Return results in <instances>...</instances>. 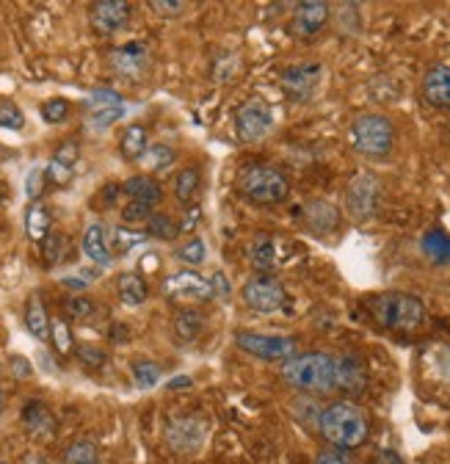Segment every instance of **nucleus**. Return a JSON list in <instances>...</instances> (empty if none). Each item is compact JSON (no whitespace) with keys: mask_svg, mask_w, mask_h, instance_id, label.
<instances>
[{"mask_svg":"<svg viewBox=\"0 0 450 464\" xmlns=\"http://www.w3.org/2000/svg\"><path fill=\"white\" fill-rule=\"evenodd\" d=\"M199 191H202V169L194 166V163L180 166V169L175 171V180H172V194H175V199H177L183 208H191V205L196 202Z\"/></svg>","mask_w":450,"mask_h":464,"instance_id":"nucleus-22","label":"nucleus"},{"mask_svg":"<svg viewBox=\"0 0 450 464\" xmlns=\"http://www.w3.org/2000/svg\"><path fill=\"white\" fill-rule=\"evenodd\" d=\"M149 150V130L141 122H130L120 136V155L130 163H139Z\"/></svg>","mask_w":450,"mask_h":464,"instance_id":"nucleus-26","label":"nucleus"},{"mask_svg":"<svg viewBox=\"0 0 450 464\" xmlns=\"http://www.w3.org/2000/svg\"><path fill=\"white\" fill-rule=\"evenodd\" d=\"M62 285H64V287H70L72 294H83V290H86V287H89L91 282H89V279H75V276H64V279H62Z\"/></svg>","mask_w":450,"mask_h":464,"instance_id":"nucleus-54","label":"nucleus"},{"mask_svg":"<svg viewBox=\"0 0 450 464\" xmlns=\"http://www.w3.org/2000/svg\"><path fill=\"white\" fill-rule=\"evenodd\" d=\"M210 282H213V299L227 302V296H230V285H227V276H224L221 271H215V274L210 276Z\"/></svg>","mask_w":450,"mask_h":464,"instance_id":"nucleus-49","label":"nucleus"},{"mask_svg":"<svg viewBox=\"0 0 450 464\" xmlns=\"http://www.w3.org/2000/svg\"><path fill=\"white\" fill-rule=\"evenodd\" d=\"M75 357L81 360V365L94 368V371L105 368V362H108V352L97 343H78L75 345Z\"/></svg>","mask_w":450,"mask_h":464,"instance_id":"nucleus-40","label":"nucleus"},{"mask_svg":"<svg viewBox=\"0 0 450 464\" xmlns=\"http://www.w3.org/2000/svg\"><path fill=\"white\" fill-rule=\"evenodd\" d=\"M420 97L434 111H450V64H431L423 72Z\"/></svg>","mask_w":450,"mask_h":464,"instance_id":"nucleus-19","label":"nucleus"},{"mask_svg":"<svg viewBox=\"0 0 450 464\" xmlns=\"http://www.w3.org/2000/svg\"><path fill=\"white\" fill-rule=\"evenodd\" d=\"M130 379L139 390H152L160 382V365L147 357H136L130 362Z\"/></svg>","mask_w":450,"mask_h":464,"instance_id":"nucleus-34","label":"nucleus"},{"mask_svg":"<svg viewBox=\"0 0 450 464\" xmlns=\"http://www.w3.org/2000/svg\"><path fill=\"white\" fill-rule=\"evenodd\" d=\"M50 343L62 357L75 352V334H72V326H70V321L64 315L50 318Z\"/></svg>","mask_w":450,"mask_h":464,"instance_id":"nucleus-32","label":"nucleus"},{"mask_svg":"<svg viewBox=\"0 0 450 464\" xmlns=\"http://www.w3.org/2000/svg\"><path fill=\"white\" fill-rule=\"evenodd\" d=\"M282 382L299 395L323 398L337 392V354L331 352H302L279 365Z\"/></svg>","mask_w":450,"mask_h":464,"instance_id":"nucleus-1","label":"nucleus"},{"mask_svg":"<svg viewBox=\"0 0 450 464\" xmlns=\"http://www.w3.org/2000/svg\"><path fill=\"white\" fill-rule=\"evenodd\" d=\"M120 194H122V183H108V186L102 188V202H105V205H114V202L120 199Z\"/></svg>","mask_w":450,"mask_h":464,"instance_id":"nucleus-52","label":"nucleus"},{"mask_svg":"<svg viewBox=\"0 0 450 464\" xmlns=\"http://www.w3.org/2000/svg\"><path fill=\"white\" fill-rule=\"evenodd\" d=\"M205 329V315L194 307H180L172 318V332L183 343H194Z\"/></svg>","mask_w":450,"mask_h":464,"instance_id":"nucleus-30","label":"nucleus"},{"mask_svg":"<svg viewBox=\"0 0 450 464\" xmlns=\"http://www.w3.org/2000/svg\"><path fill=\"white\" fill-rule=\"evenodd\" d=\"M117 296L125 307H141L149 299V287L139 271H122L117 276Z\"/></svg>","mask_w":450,"mask_h":464,"instance_id":"nucleus-24","label":"nucleus"},{"mask_svg":"<svg viewBox=\"0 0 450 464\" xmlns=\"http://www.w3.org/2000/svg\"><path fill=\"white\" fill-rule=\"evenodd\" d=\"M0 128L20 133L25 128V113L14 100H0Z\"/></svg>","mask_w":450,"mask_h":464,"instance_id":"nucleus-41","label":"nucleus"},{"mask_svg":"<svg viewBox=\"0 0 450 464\" xmlns=\"http://www.w3.org/2000/svg\"><path fill=\"white\" fill-rule=\"evenodd\" d=\"M53 158L75 169V163H78V158H81V144H78V141H72V139H70V141H62V144H59V150L53 152Z\"/></svg>","mask_w":450,"mask_h":464,"instance_id":"nucleus-48","label":"nucleus"},{"mask_svg":"<svg viewBox=\"0 0 450 464\" xmlns=\"http://www.w3.org/2000/svg\"><path fill=\"white\" fill-rule=\"evenodd\" d=\"M44 186H47L44 166H34V169L25 174V197H28V202H42Z\"/></svg>","mask_w":450,"mask_h":464,"instance_id":"nucleus-44","label":"nucleus"},{"mask_svg":"<svg viewBox=\"0 0 450 464\" xmlns=\"http://www.w3.org/2000/svg\"><path fill=\"white\" fill-rule=\"evenodd\" d=\"M108 64L125 81H144L152 70V55L144 42H125L108 53Z\"/></svg>","mask_w":450,"mask_h":464,"instance_id":"nucleus-14","label":"nucleus"},{"mask_svg":"<svg viewBox=\"0 0 450 464\" xmlns=\"http://www.w3.org/2000/svg\"><path fill=\"white\" fill-rule=\"evenodd\" d=\"M25 236L31 244H44V238L53 232V216H50V208L44 202H28L25 208Z\"/></svg>","mask_w":450,"mask_h":464,"instance_id":"nucleus-23","label":"nucleus"},{"mask_svg":"<svg viewBox=\"0 0 450 464\" xmlns=\"http://www.w3.org/2000/svg\"><path fill=\"white\" fill-rule=\"evenodd\" d=\"M152 213H155L152 208H147V205H139V202H125V205H122V210H120V216H122V224H125V227L147 224Z\"/></svg>","mask_w":450,"mask_h":464,"instance_id":"nucleus-45","label":"nucleus"},{"mask_svg":"<svg viewBox=\"0 0 450 464\" xmlns=\"http://www.w3.org/2000/svg\"><path fill=\"white\" fill-rule=\"evenodd\" d=\"M160 294L168 302H180L191 307L213 299V282L196 268H177L160 282Z\"/></svg>","mask_w":450,"mask_h":464,"instance_id":"nucleus-9","label":"nucleus"},{"mask_svg":"<svg viewBox=\"0 0 450 464\" xmlns=\"http://www.w3.org/2000/svg\"><path fill=\"white\" fill-rule=\"evenodd\" d=\"M420 252L434 266H450V236L442 227H431L420 238Z\"/></svg>","mask_w":450,"mask_h":464,"instance_id":"nucleus-27","label":"nucleus"},{"mask_svg":"<svg viewBox=\"0 0 450 464\" xmlns=\"http://www.w3.org/2000/svg\"><path fill=\"white\" fill-rule=\"evenodd\" d=\"M238 191L246 202L260 208L285 205L291 197V180L268 163H252L238 174Z\"/></svg>","mask_w":450,"mask_h":464,"instance_id":"nucleus-5","label":"nucleus"},{"mask_svg":"<svg viewBox=\"0 0 450 464\" xmlns=\"http://www.w3.org/2000/svg\"><path fill=\"white\" fill-rule=\"evenodd\" d=\"M81 249L86 255V260L97 268H108L117 260L114 246H110V229L102 221H89L81 238Z\"/></svg>","mask_w":450,"mask_h":464,"instance_id":"nucleus-18","label":"nucleus"},{"mask_svg":"<svg viewBox=\"0 0 450 464\" xmlns=\"http://www.w3.org/2000/svg\"><path fill=\"white\" fill-rule=\"evenodd\" d=\"M149 9L163 20H175L186 14L188 4H183V0H149Z\"/></svg>","mask_w":450,"mask_h":464,"instance_id":"nucleus-46","label":"nucleus"},{"mask_svg":"<svg viewBox=\"0 0 450 464\" xmlns=\"http://www.w3.org/2000/svg\"><path fill=\"white\" fill-rule=\"evenodd\" d=\"M381 202V180L373 171H359L349 180L346 194H343V210L351 221L365 224L378 213Z\"/></svg>","mask_w":450,"mask_h":464,"instance_id":"nucleus-7","label":"nucleus"},{"mask_svg":"<svg viewBox=\"0 0 450 464\" xmlns=\"http://www.w3.org/2000/svg\"><path fill=\"white\" fill-rule=\"evenodd\" d=\"M302 224L312 232L315 238H329V236H334L337 229H340L343 210L337 205H331L329 199L315 197V199H307L302 205Z\"/></svg>","mask_w":450,"mask_h":464,"instance_id":"nucleus-16","label":"nucleus"},{"mask_svg":"<svg viewBox=\"0 0 450 464\" xmlns=\"http://www.w3.org/2000/svg\"><path fill=\"white\" fill-rule=\"evenodd\" d=\"M9 368H12V373H17V376H23V379L34 373L31 362H28L25 357H20V354H12V357H9Z\"/></svg>","mask_w":450,"mask_h":464,"instance_id":"nucleus-50","label":"nucleus"},{"mask_svg":"<svg viewBox=\"0 0 450 464\" xmlns=\"http://www.w3.org/2000/svg\"><path fill=\"white\" fill-rule=\"evenodd\" d=\"M376 464H404V459L396 453V450H381L376 456Z\"/></svg>","mask_w":450,"mask_h":464,"instance_id":"nucleus-55","label":"nucleus"},{"mask_svg":"<svg viewBox=\"0 0 450 464\" xmlns=\"http://www.w3.org/2000/svg\"><path fill=\"white\" fill-rule=\"evenodd\" d=\"M445 144L450 147V120H447V125H445Z\"/></svg>","mask_w":450,"mask_h":464,"instance_id":"nucleus-56","label":"nucleus"},{"mask_svg":"<svg viewBox=\"0 0 450 464\" xmlns=\"http://www.w3.org/2000/svg\"><path fill=\"white\" fill-rule=\"evenodd\" d=\"M122 194L128 197V202H139L147 208H158L163 202V186L158 183V178L152 174H130V178L122 183Z\"/></svg>","mask_w":450,"mask_h":464,"instance_id":"nucleus-21","label":"nucleus"},{"mask_svg":"<svg viewBox=\"0 0 450 464\" xmlns=\"http://www.w3.org/2000/svg\"><path fill=\"white\" fill-rule=\"evenodd\" d=\"M177 160V150L172 144H149V150L144 152V158L139 160L144 166V174H163L175 166Z\"/></svg>","mask_w":450,"mask_h":464,"instance_id":"nucleus-31","label":"nucleus"},{"mask_svg":"<svg viewBox=\"0 0 450 464\" xmlns=\"http://www.w3.org/2000/svg\"><path fill=\"white\" fill-rule=\"evenodd\" d=\"M144 232H147V238H155V241H163V244H175L183 236L180 221L175 216H168V213H160V210H155L149 216V221L144 224Z\"/></svg>","mask_w":450,"mask_h":464,"instance_id":"nucleus-29","label":"nucleus"},{"mask_svg":"<svg viewBox=\"0 0 450 464\" xmlns=\"http://www.w3.org/2000/svg\"><path fill=\"white\" fill-rule=\"evenodd\" d=\"M23 321H25V329H28L39 343H50V315H47V307H44V302H42L39 294H31V296L25 299Z\"/></svg>","mask_w":450,"mask_h":464,"instance_id":"nucleus-25","label":"nucleus"},{"mask_svg":"<svg viewBox=\"0 0 450 464\" xmlns=\"http://www.w3.org/2000/svg\"><path fill=\"white\" fill-rule=\"evenodd\" d=\"M241 299L252 313L273 315L288 304V287L273 274H254L241 285Z\"/></svg>","mask_w":450,"mask_h":464,"instance_id":"nucleus-8","label":"nucleus"},{"mask_svg":"<svg viewBox=\"0 0 450 464\" xmlns=\"http://www.w3.org/2000/svg\"><path fill=\"white\" fill-rule=\"evenodd\" d=\"M147 241V232H133L130 227H117L110 232V246H114V255L117 257H125L128 252H133L136 246H141Z\"/></svg>","mask_w":450,"mask_h":464,"instance_id":"nucleus-38","label":"nucleus"},{"mask_svg":"<svg viewBox=\"0 0 450 464\" xmlns=\"http://www.w3.org/2000/svg\"><path fill=\"white\" fill-rule=\"evenodd\" d=\"M207 423L199 418H175L166 426V445L180 456H191L205 445Z\"/></svg>","mask_w":450,"mask_h":464,"instance_id":"nucleus-17","label":"nucleus"},{"mask_svg":"<svg viewBox=\"0 0 450 464\" xmlns=\"http://www.w3.org/2000/svg\"><path fill=\"white\" fill-rule=\"evenodd\" d=\"M331 14H334L331 4H326V0H304V4H296L288 20V34L293 39L312 42L315 36L326 31V25L331 23Z\"/></svg>","mask_w":450,"mask_h":464,"instance_id":"nucleus-13","label":"nucleus"},{"mask_svg":"<svg viewBox=\"0 0 450 464\" xmlns=\"http://www.w3.org/2000/svg\"><path fill=\"white\" fill-rule=\"evenodd\" d=\"M279 260V246L271 236H260L249 244V263L257 274H271Z\"/></svg>","mask_w":450,"mask_h":464,"instance_id":"nucleus-28","label":"nucleus"},{"mask_svg":"<svg viewBox=\"0 0 450 464\" xmlns=\"http://www.w3.org/2000/svg\"><path fill=\"white\" fill-rule=\"evenodd\" d=\"M64 464H100V448L94 440H75L64 450Z\"/></svg>","mask_w":450,"mask_h":464,"instance_id":"nucleus-37","label":"nucleus"},{"mask_svg":"<svg viewBox=\"0 0 450 464\" xmlns=\"http://www.w3.org/2000/svg\"><path fill=\"white\" fill-rule=\"evenodd\" d=\"M39 113H42V120H44L47 125H62V122H67V120H70L72 105H70V100H67V97H50V100H44V102H42Z\"/></svg>","mask_w":450,"mask_h":464,"instance_id":"nucleus-39","label":"nucleus"},{"mask_svg":"<svg viewBox=\"0 0 450 464\" xmlns=\"http://www.w3.org/2000/svg\"><path fill=\"white\" fill-rule=\"evenodd\" d=\"M312 464H354V456H351V450H343V448H331V445H323V448H321V450L315 453Z\"/></svg>","mask_w":450,"mask_h":464,"instance_id":"nucleus-47","label":"nucleus"},{"mask_svg":"<svg viewBox=\"0 0 450 464\" xmlns=\"http://www.w3.org/2000/svg\"><path fill=\"white\" fill-rule=\"evenodd\" d=\"M97 313V302L89 294H70L62 302V315L67 321H89Z\"/></svg>","mask_w":450,"mask_h":464,"instance_id":"nucleus-33","label":"nucleus"},{"mask_svg":"<svg viewBox=\"0 0 450 464\" xmlns=\"http://www.w3.org/2000/svg\"><path fill=\"white\" fill-rule=\"evenodd\" d=\"M44 174H47V183L64 188V186H70V183H72L75 169H72V166H67V163H62V160L50 158V160H47V166H44Z\"/></svg>","mask_w":450,"mask_h":464,"instance_id":"nucleus-42","label":"nucleus"},{"mask_svg":"<svg viewBox=\"0 0 450 464\" xmlns=\"http://www.w3.org/2000/svg\"><path fill=\"white\" fill-rule=\"evenodd\" d=\"M23 420L34 429V431H42L47 429L53 420H50V412H47V406L42 401H28L25 403V412H23Z\"/></svg>","mask_w":450,"mask_h":464,"instance_id":"nucleus-43","label":"nucleus"},{"mask_svg":"<svg viewBox=\"0 0 450 464\" xmlns=\"http://www.w3.org/2000/svg\"><path fill=\"white\" fill-rule=\"evenodd\" d=\"M318 434L331 448L357 450L370 437V420H368L365 410H362L357 401L337 398V401L326 403L323 410H321Z\"/></svg>","mask_w":450,"mask_h":464,"instance_id":"nucleus-2","label":"nucleus"},{"mask_svg":"<svg viewBox=\"0 0 450 464\" xmlns=\"http://www.w3.org/2000/svg\"><path fill=\"white\" fill-rule=\"evenodd\" d=\"M370 318L389 332H417L428 321V310L420 296L404 290H387V294L368 299Z\"/></svg>","mask_w":450,"mask_h":464,"instance_id":"nucleus-3","label":"nucleus"},{"mask_svg":"<svg viewBox=\"0 0 450 464\" xmlns=\"http://www.w3.org/2000/svg\"><path fill=\"white\" fill-rule=\"evenodd\" d=\"M368 387V368L359 354H337V392L354 401Z\"/></svg>","mask_w":450,"mask_h":464,"instance_id":"nucleus-20","label":"nucleus"},{"mask_svg":"<svg viewBox=\"0 0 450 464\" xmlns=\"http://www.w3.org/2000/svg\"><path fill=\"white\" fill-rule=\"evenodd\" d=\"M273 130V108L260 100L249 97L235 108V136L241 144H257Z\"/></svg>","mask_w":450,"mask_h":464,"instance_id":"nucleus-10","label":"nucleus"},{"mask_svg":"<svg viewBox=\"0 0 450 464\" xmlns=\"http://www.w3.org/2000/svg\"><path fill=\"white\" fill-rule=\"evenodd\" d=\"M125 116V97L114 89H94L86 100V122L91 130L114 128Z\"/></svg>","mask_w":450,"mask_h":464,"instance_id":"nucleus-15","label":"nucleus"},{"mask_svg":"<svg viewBox=\"0 0 450 464\" xmlns=\"http://www.w3.org/2000/svg\"><path fill=\"white\" fill-rule=\"evenodd\" d=\"M175 257L183 263V268H199L207 260V246L199 236H191L175 249Z\"/></svg>","mask_w":450,"mask_h":464,"instance_id":"nucleus-36","label":"nucleus"},{"mask_svg":"<svg viewBox=\"0 0 450 464\" xmlns=\"http://www.w3.org/2000/svg\"><path fill=\"white\" fill-rule=\"evenodd\" d=\"M70 252V238H67V232L62 229H53L50 236L44 238L42 244V257H44V266L53 268V266H59L64 260V255Z\"/></svg>","mask_w":450,"mask_h":464,"instance_id":"nucleus-35","label":"nucleus"},{"mask_svg":"<svg viewBox=\"0 0 450 464\" xmlns=\"http://www.w3.org/2000/svg\"><path fill=\"white\" fill-rule=\"evenodd\" d=\"M0 415H4V392H0Z\"/></svg>","mask_w":450,"mask_h":464,"instance_id":"nucleus-57","label":"nucleus"},{"mask_svg":"<svg viewBox=\"0 0 450 464\" xmlns=\"http://www.w3.org/2000/svg\"><path fill=\"white\" fill-rule=\"evenodd\" d=\"M133 6L128 0H97L89 6V25L97 36H120L130 28Z\"/></svg>","mask_w":450,"mask_h":464,"instance_id":"nucleus-12","label":"nucleus"},{"mask_svg":"<svg viewBox=\"0 0 450 464\" xmlns=\"http://www.w3.org/2000/svg\"><path fill=\"white\" fill-rule=\"evenodd\" d=\"M396 125L387 113L378 111H368L354 116V122L349 125V144L357 155L368 158V160H381L387 158L392 150H396Z\"/></svg>","mask_w":450,"mask_h":464,"instance_id":"nucleus-4","label":"nucleus"},{"mask_svg":"<svg viewBox=\"0 0 450 464\" xmlns=\"http://www.w3.org/2000/svg\"><path fill=\"white\" fill-rule=\"evenodd\" d=\"M323 64L318 62H299V64H291L279 72V86L282 92L293 100V102H310L321 86H323Z\"/></svg>","mask_w":450,"mask_h":464,"instance_id":"nucleus-11","label":"nucleus"},{"mask_svg":"<svg viewBox=\"0 0 450 464\" xmlns=\"http://www.w3.org/2000/svg\"><path fill=\"white\" fill-rule=\"evenodd\" d=\"M188 387H194V379H191V376H175V379H168V382H166V390H172V392L188 390Z\"/></svg>","mask_w":450,"mask_h":464,"instance_id":"nucleus-53","label":"nucleus"},{"mask_svg":"<svg viewBox=\"0 0 450 464\" xmlns=\"http://www.w3.org/2000/svg\"><path fill=\"white\" fill-rule=\"evenodd\" d=\"M235 348H241L244 354L263 360V362H288L296 352V340L288 334H268V332H252V329H238L233 334Z\"/></svg>","mask_w":450,"mask_h":464,"instance_id":"nucleus-6","label":"nucleus"},{"mask_svg":"<svg viewBox=\"0 0 450 464\" xmlns=\"http://www.w3.org/2000/svg\"><path fill=\"white\" fill-rule=\"evenodd\" d=\"M436 365H439V376L450 384V345H445L442 352H439V360H436Z\"/></svg>","mask_w":450,"mask_h":464,"instance_id":"nucleus-51","label":"nucleus"}]
</instances>
